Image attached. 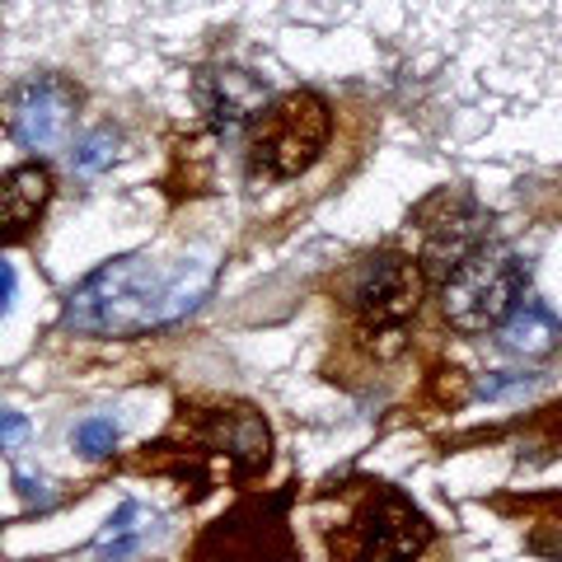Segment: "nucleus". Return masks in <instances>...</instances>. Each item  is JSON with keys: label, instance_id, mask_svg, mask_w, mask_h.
<instances>
[{"label": "nucleus", "instance_id": "obj_11", "mask_svg": "<svg viewBox=\"0 0 562 562\" xmlns=\"http://www.w3.org/2000/svg\"><path fill=\"white\" fill-rule=\"evenodd\" d=\"M262 99H268V90L254 76H239V70H225V76L202 85V103L221 132H235L244 117L262 113Z\"/></svg>", "mask_w": 562, "mask_h": 562}, {"label": "nucleus", "instance_id": "obj_8", "mask_svg": "<svg viewBox=\"0 0 562 562\" xmlns=\"http://www.w3.org/2000/svg\"><path fill=\"white\" fill-rule=\"evenodd\" d=\"M70 117H76V90L57 76L29 80L10 94V136L24 150H57L70 132Z\"/></svg>", "mask_w": 562, "mask_h": 562}, {"label": "nucleus", "instance_id": "obj_6", "mask_svg": "<svg viewBox=\"0 0 562 562\" xmlns=\"http://www.w3.org/2000/svg\"><path fill=\"white\" fill-rule=\"evenodd\" d=\"M417 301H422V272L403 254L366 258V268L351 281V310H357V319L371 338L398 342L403 324L417 314Z\"/></svg>", "mask_w": 562, "mask_h": 562}, {"label": "nucleus", "instance_id": "obj_9", "mask_svg": "<svg viewBox=\"0 0 562 562\" xmlns=\"http://www.w3.org/2000/svg\"><path fill=\"white\" fill-rule=\"evenodd\" d=\"M52 198V173L43 165H20L5 173V188H0V221H5L10 239H24L29 225L43 216V206Z\"/></svg>", "mask_w": 562, "mask_h": 562}, {"label": "nucleus", "instance_id": "obj_16", "mask_svg": "<svg viewBox=\"0 0 562 562\" xmlns=\"http://www.w3.org/2000/svg\"><path fill=\"white\" fill-rule=\"evenodd\" d=\"M14 483H20V497L24 506H52V483L47 479H33V473H14Z\"/></svg>", "mask_w": 562, "mask_h": 562}, {"label": "nucleus", "instance_id": "obj_2", "mask_svg": "<svg viewBox=\"0 0 562 562\" xmlns=\"http://www.w3.org/2000/svg\"><path fill=\"white\" fill-rule=\"evenodd\" d=\"M328 132H333V113L319 94L301 90V94L277 99L254 127V146H249L254 179L277 183V179L305 173L324 155Z\"/></svg>", "mask_w": 562, "mask_h": 562}, {"label": "nucleus", "instance_id": "obj_7", "mask_svg": "<svg viewBox=\"0 0 562 562\" xmlns=\"http://www.w3.org/2000/svg\"><path fill=\"white\" fill-rule=\"evenodd\" d=\"M483 231H487V216L464 198V192H441V198H431L417 211L422 262H427V268H441V272H454L473 249H483Z\"/></svg>", "mask_w": 562, "mask_h": 562}, {"label": "nucleus", "instance_id": "obj_14", "mask_svg": "<svg viewBox=\"0 0 562 562\" xmlns=\"http://www.w3.org/2000/svg\"><path fill=\"white\" fill-rule=\"evenodd\" d=\"M76 446L90 454V460H103V454H113L117 446V422L113 417H90L76 427Z\"/></svg>", "mask_w": 562, "mask_h": 562}, {"label": "nucleus", "instance_id": "obj_13", "mask_svg": "<svg viewBox=\"0 0 562 562\" xmlns=\"http://www.w3.org/2000/svg\"><path fill=\"white\" fill-rule=\"evenodd\" d=\"M113 155H117V132L113 127H99V132L85 136L76 150H70V165H76L80 173H99V169L113 165Z\"/></svg>", "mask_w": 562, "mask_h": 562}, {"label": "nucleus", "instance_id": "obj_3", "mask_svg": "<svg viewBox=\"0 0 562 562\" xmlns=\"http://www.w3.org/2000/svg\"><path fill=\"white\" fill-rule=\"evenodd\" d=\"M520 295H525V262L512 249H502V244H483L446 277L441 305L454 328L483 333L512 319L520 310Z\"/></svg>", "mask_w": 562, "mask_h": 562}, {"label": "nucleus", "instance_id": "obj_10", "mask_svg": "<svg viewBox=\"0 0 562 562\" xmlns=\"http://www.w3.org/2000/svg\"><path fill=\"white\" fill-rule=\"evenodd\" d=\"M155 535H160V516L146 512L140 502H122L117 516L103 525L94 539V558L99 562H132Z\"/></svg>", "mask_w": 562, "mask_h": 562}, {"label": "nucleus", "instance_id": "obj_5", "mask_svg": "<svg viewBox=\"0 0 562 562\" xmlns=\"http://www.w3.org/2000/svg\"><path fill=\"white\" fill-rule=\"evenodd\" d=\"M281 506H286V497L235 506L198 539L192 562H295V539L286 530Z\"/></svg>", "mask_w": 562, "mask_h": 562}, {"label": "nucleus", "instance_id": "obj_15", "mask_svg": "<svg viewBox=\"0 0 562 562\" xmlns=\"http://www.w3.org/2000/svg\"><path fill=\"white\" fill-rule=\"evenodd\" d=\"M530 384H535L530 375H506V371H502V375H487V380H479V394H483V398H497V394L530 390Z\"/></svg>", "mask_w": 562, "mask_h": 562}, {"label": "nucleus", "instance_id": "obj_17", "mask_svg": "<svg viewBox=\"0 0 562 562\" xmlns=\"http://www.w3.org/2000/svg\"><path fill=\"white\" fill-rule=\"evenodd\" d=\"M24 441V417L20 413H5V450H14Z\"/></svg>", "mask_w": 562, "mask_h": 562}, {"label": "nucleus", "instance_id": "obj_12", "mask_svg": "<svg viewBox=\"0 0 562 562\" xmlns=\"http://www.w3.org/2000/svg\"><path fill=\"white\" fill-rule=\"evenodd\" d=\"M502 338L512 351H525V357H549L553 342H558V324H553V314L535 305V301H525L512 319L502 324Z\"/></svg>", "mask_w": 562, "mask_h": 562}, {"label": "nucleus", "instance_id": "obj_4", "mask_svg": "<svg viewBox=\"0 0 562 562\" xmlns=\"http://www.w3.org/2000/svg\"><path fill=\"white\" fill-rule=\"evenodd\" d=\"M328 543L338 562H417L431 543V525L394 487H375Z\"/></svg>", "mask_w": 562, "mask_h": 562}, {"label": "nucleus", "instance_id": "obj_1", "mask_svg": "<svg viewBox=\"0 0 562 562\" xmlns=\"http://www.w3.org/2000/svg\"><path fill=\"white\" fill-rule=\"evenodd\" d=\"M211 281H216V262L206 258L160 262L155 254H127L103 262L70 291L61 324L90 338H136V333L165 328L198 310Z\"/></svg>", "mask_w": 562, "mask_h": 562}]
</instances>
